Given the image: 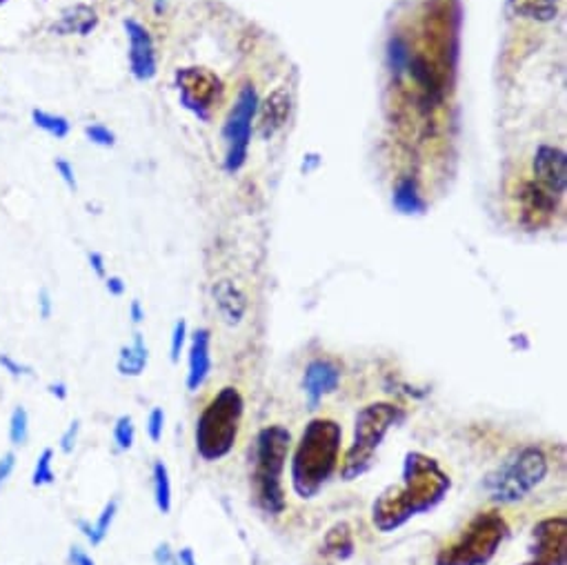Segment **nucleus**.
Returning <instances> with one entry per match:
<instances>
[{
    "instance_id": "obj_33",
    "label": "nucleus",
    "mask_w": 567,
    "mask_h": 565,
    "mask_svg": "<svg viewBox=\"0 0 567 565\" xmlns=\"http://www.w3.org/2000/svg\"><path fill=\"white\" fill-rule=\"evenodd\" d=\"M148 436L152 443H159L163 438L165 432V410L163 408H152V412L148 414Z\"/></svg>"
},
{
    "instance_id": "obj_15",
    "label": "nucleus",
    "mask_w": 567,
    "mask_h": 565,
    "mask_svg": "<svg viewBox=\"0 0 567 565\" xmlns=\"http://www.w3.org/2000/svg\"><path fill=\"white\" fill-rule=\"evenodd\" d=\"M211 372V332L207 327L194 329L189 336V355H187V379L185 385L189 392H198Z\"/></svg>"
},
{
    "instance_id": "obj_11",
    "label": "nucleus",
    "mask_w": 567,
    "mask_h": 565,
    "mask_svg": "<svg viewBox=\"0 0 567 565\" xmlns=\"http://www.w3.org/2000/svg\"><path fill=\"white\" fill-rule=\"evenodd\" d=\"M294 109V96L287 85H279L272 89L263 100H259L257 121H259V134L263 141H272L283 128L290 123Z\"/></svg>"
},
{
    "instance_id": "obj_4",
    "label": "nucleus",
    "mask_w": 567,
    "mask_h": 565,
    "mask_svg": "<svg viewBox=\"0 0 567 565\" xmlns=\"http://www.w3.org/2000/svg\"><path fill=\"white\" fill-rule=\"evenodd\" d=\"M246 416V399L239 388H220L200 410L194 430L198 457L205 464L222 461L232 455Z\"/></svg>"
},
{
    "instance_id": "obj_13",
    "label": "nucleus",
    "mask_w": 567,
    "mask_h": 565,
    "mask_svg": "<svg viewBox=\"0 0 567 565\" xmlns=\"http://www.w3.org/2000/svg\"><path fill=\"white\" fill-rule=\"evenodd\" d=\"M126 32L130 39V69L137 80L145 83L152 80L159 72V58H156V45L145 25L130 19L126 21Z\"/></svg>"
},
{
    "instance_id": "obj_2",
    "label": "nucleus",
    "mask_w": 567,
    "mask_h": 565,
    "mask_svg": "<svg viewBox=\"0 0 567 565\" xmlns=\"http://www.w3.org/2000/svg\"><path fill=\"white\" fill-rule=\"evenodd\" d=\"M340 443L344 427L329 416H314L307 421L290 464L292 490L298 499H314L331 479L340 464Z\"/></svg>"
},
{
    "instance_id": "obj_38",
    "label": "nucleus",
    "mask_w": 567,
    "mask_h": 565,
    "mask_svg": "<svg viewBox=\"0 0 567 565\" xmlns=\"http://www.w3.org/2000/svg\"><path fill=\"white\" fill-rule=\"evenodd\" d=\"M154 561L156 565H176V552H172L170 543H161L154 550Z\"/></svg>"
},
{
    "instance_id": "obj_34",
    "label": "nucleus",
    "mask_w": 567,
    "mask_h": 565,
    "mask_svg": "<svg viewBox=\"0 0 567 565\" xmlns=\"http://www.w3.org/2000/svg\"><path fill=\"white\" fill-rule=\"evenodd\" d=\"M85 137L89 139V143L100 145V148H111L113 143H117V137H113V132L109 128H105V126H98V123L87 126L85 128Z\"/></svg>"
},
{
    "instance_id": "obj_30",
    "label": "nucleus",
    "mask_w": 567,
    "mask_h": 565,
    "mask_svg": "<svg viewBox=\"0 0 567 565\" xmlns=\"http://www.w3.org/2000/svg\"><path fill=\"white\" fill-rule=\"evenodd\" d=\"M111 436H113V445H117L119 452H130V449L134 447V441H137V425H134V419H132L130 414L119 416L117 423H113Z\"/></svg>"
},
{
    "instance_id": "obj_44",
    "label": "nucleus",
    "mask_w": 567,
    "mask_h": 565,
    "mask_svg": "<svg viewBox=\"0 0 567 565\" xmlns=\"http://www.w3.org/2000/svg\"><path fill=\"white\" fill-rule=\"evenodd\" d=\"M176 563H178V565H198L196 554H194V550H192V547H183V550H178V552H176Z\"/></svg>"
},
{
    "instance_id": "obj_42",
    "label": "nucleus",
    "mask_w": 567,
    "mask_h": 565,
    "mask_svg": "<svg viewBox=\"0 0 567 565\" xmlns=\"http://www.w3.org/2000/svg\"><path fill=\"white\" fill-rule=\"evenodd\" d=\"M87 259H89V265H91V270L96 272V276H98V279H107L105 257H102L100 252H89V254H87Z\"/></svg>"
},
{
    "instance_id": "obj_39",
    "label": "nucleus",
    "mask_w": 567,
    "mask_h": 565,
    "mask_svg": "<svg viewBox=\"0 0 567 565\" xmlns=\"http://www.w3.org/2000/svg\"><path fill=\"white\" fill-rule=\"evenodd\" d=\"M69 565H96V563L80 545H72L69 547Z\"/></svg>"
},
{
    "instance_id": "obj_36",
    "label": "nucleus",
    "mask_w": 567,
    "mask_h": 565,
    "mask_svg": "<svg viewBox=\"0 0 567 565\" xmlns=\"http://www.w3.org/2000/svg\"><path fill=\"white\" fill-rule=\"evenodd\" d=\"M17 461H19V457H17L14 449H8L6 455L0 457V488H3L10 481V477L14 475Z\"/></svg>"
},
{
    "instance_id": "obj_26",
    "label": "nucleus",
    "mask_w": 567,
    "mask_h": 565,
    "mask_svg": "<svg viewBox=\"0 0 567 565\" xmlns=\"http://www.w3.org/2000/svg\"><path fill=\"white\" fill-rule=\"evenodd\" d=\"M523 200H525V209L527 211L543 214V216H549L556 209V205H558V198L547 194L536 181L534 183H525Z\"/></svg>"
},
{
    "instance_id": "obj_23",
    "label": "nucleus",
    "mask_w": 567,
    "mask_h": 565,
    "mask_svg": "<svg viewBox=\"0 0 567 565\" xmlns=\"http://www.w3.org/2000/svg\"><path fill=\"white\" fill-rule=\"evenodd\" d=\"M508 3L521 17H527L538 23H549L558 14L560 0H508Z\"/></svg>"
},
{
    "instance_id": "obj_35",
    "label": "nucleus",
    "mask_w": 567,
    "mask_h": 565,
    "mask_svg": "<svg viewBox=\"0 0 567 565\" xmlns=\"http://www.w3.org/2000/svg\"><path fill=\"white\" fill-rule=\"evenodd\" d=\"M78 434H80V421L78 419H74L69 425H67V430L63 432V436H61V452L63 455H72L74 452V447H76V443H78Z\"/></svg>"
},
{
    "instance_id": "obj_22",
    "label": "nucleus",
    "mask_w": 567,
    "mask_h": 565,
    "mask_svg": "<svg viewBox=\"0 0 567 565\" xmlns=\"http://www.w3.org/2000/svg\"><path fill=\"white\" fill-rule=\"evenodd\" d=\"M392 203L405 216H416V214L425 211V200L421 196V189H418V183H416L414 176H403L396 183Z\"/></svg>"
},
{
    "instance_id": "obj_27",
    "label": "nucleus",
    "mask_w": 567,
    "mask_h": 565,
    "mask_svg": "<svg viewBox=\"0 0 567 565\" xmlns=\"http://www.w3.org/2000/svg\"><path fill=\"white\" fill-rule=\"evenodd\" d=\"M32 121H34L36 128H41L43 132H47L54 139H67L69 132H72V126L65 117L50 115V111H43V109L32 111Z\"/></svg>"
},
{
    "instance_id": "obj_6",
    "label": "nucleus",
    "mask_w": 567,
    "mask_h": 565,
    "mask_svg": "<svg viewBox=\"0 0 567 565\" xmlns=\"http://www.w3.org/2000/svg\"><path fill=\"white\" fill-rule=\"evenodd\" d=\"M508 536V519L499 510H481L436 552L434 565H488Z\"/></svg>"
},
{
    "instance_id": "obj_31",
    "label": "nucleus",
    "mask_w": 567,
    "mask_h": 565,
    "mask_svg": "<svg viewBox=\"0 0 567 565\" xmlns=\"http://www.w3.org/2000/svg\"><path fill=\"white\" fill-rule=\"evenodd\" d=\"M0 370L8 372L12 379H34L36 377V370L30 363H23L8 352H0Z\"/></svg>"
},
{
    "instance_id": "obj_8",
    "label": "nucleus",
    "mask_w": 567,
    "mask_h": 565,
    "mask_svg": "<svg viewBox=\"0 0 567 565\" xmlns=\"http://www.w3.org/2000/svg\"><path fill=\"white\" fill-rule=\"evenodd\" d=\"M259 100L261 98L257 87L252 83H246L237 94V100L230 109V115H227V121L222 123L220 137L225 143V159H222L225 172L235 174L248 163Z\"/></svg>"
},
{
    "instance_id": "obj_12",
    "label": "nucleus",
    "mask_w": 567,
    "mask_h": 565,
    "mask_svg": "<svg viewBox=\"0 0 567 565\" xmlns=\"http://www.w3.org/2000/svg\"><path fill=\"white\" fill-rule=\"evenodd\" d=\"M534 178L552 196L563 198L567 185V154L556 145H538L534 154Z\"/></svg>"
},
{
    "instance_id": "obj_14",
    "label": "nucleus",
    "mask_w": 567,
    "mask_h": 565,
    "mask_svg": "<svg viewBox=\"0 0 567 565\" xmlns=\"http://www.w3.org/2000/svg\"><path fill=\"white\" fill-rule=\"evenodd\" d=\"M338 383H340V368L334 361L329 359L309 361L303 374V390H305L309 410L318 408V403L327 394H334Z\"/></svg>"
},
{
    "instance_id": "obj_25",
    "label": "nucleus",
    "mask_w": 567,
    "mask_h": 565,
    "mask_svg": "<svg viewBox=\"0 0 567 565\" xmlns=\"http://www.w3.org/2000/svg\"><path fill=\"white\" fill-rule=\"evenodd\" d=\"M410 56H412V50H410L407 39H403L401 34L390 36L388 47H385V61H388V69L394 78H401L405 74Z\"/></svg>"
},
{
    "instance_id": "obj_3",
    "label": "nucleus",
    "mask_w": 567,
    "mask_h": 565,
    "mask_svg": "<svg viewBox=\"0 0 567 565\" xmlns=\"http://www.w3.org/2000/svg\"><path fill=\"white\" fill-rule=\"evenodd\" d=\"M292 452V434L274 423L259 430L252 452V492L254 503L270 517H281L287 508L283 475Z\"/></svg>"
},
{
    "instance_id": "obj_46",
    "label": "nucleus",
    "mask_w": 567,
    "mask_h": 565,
    "mask_svg": "<svg viewBox=\"0 0 567 565\" xmlns=\"http://www.w3.org/2000/svg\"><path fill=\"white\" fill-rule=\"evenodd\" d=\"M6 3V0H0V6H3Z\"/></svg>"
},
{
    "instance_id": "obj_20",
    "label": "nucleus",
    "mask_w": 567,
    "mask_h": 565,
    "mask_svg": "<svg viewBox=\"0 0 567 565\" xmlns=\"http://www.w3.org/2000/svg\"><path fill=\"white\" fill-rule=\"evenodd\" d=\"M323 550H325V554H329L334 558H340V561L350 558L357 550L352 528L346 521L331 525L323 536Z\"/></svg>"
},
{
    "instance_id": "obj_37",
    "label": "nucleus",
    "mask_w": 567,
    "mask_h": 565,
    "mask_svg": "<svg viewBox=\"0 0 567 565\" xmlns=\"http://www.w3.org/2000/svg\"><path fill=\"white\" fill-rule=\"evenodd\" d=\"M54 167H56V172L61 174V178L65 181V185L69 187V189H74L76 192V174H74V167L65 161V159H58L56 163H54Z\"/></svg>"
},
{
    "instance_id": "obj_40",
    "label": "nucleus",
    "mask_w": 567,
    "mask_h": 565,
    "mask_svg": "<svg viewBox=\"0 0 567 565\" xmlns=\"http://www.w3.org/2000/svg\"><path fill=\"white\" fill-rule=\"evenodd\" d=\"M52 312H54L52 294H50V290H41V294H39V314H41V318L47 320L52 316Z\"/></svg>"
},
{
    "instance_id": "obj_45",
    "label": "nucleus",
    "mask_w": 567,
    "mask_h": 565,
    "mask_svg": "<svg viewBox=\"0 0 567 565\" xmlns=\"http://www.w3.org/2000/svg\"><path fill=\"white\" fill-rule=\"evenodd\" d=\"M47 390H50V394H52V396H56L58 401H67V396H69V390H67V385H65L63 381H58V383H50V385H47Z\"/></svg>"
},
{
    "instance_id": "obj_21",
    "label": "nucleus",
    "mask_w": 567,
    "mask_h": 565,
    "mask_svg": "<svg viewBox=\"0 0 567 565\" xmlns=\"http://www.w3.org/2000/svg\"><path fill=\"white\" fill-rule=\"evenodd\" d=\"M98 23V17L91 8L87 6H76L72 10H67L61 21L56 23V32L61 36H72V34H78V36H87Z\"/></svg>"
},
{
    "instance_id": "obj_1",
    "label": "nucleus",
    "mask_w": 567,
    "mask_h": 565,
    "mask_svg": "<svg viewBox=\"0 0 567 565\" xmlns=\"http://www.w3.org/2000/svg\"><path fill=\"white\" fill-rule=\"evenodd\" d=\"M451 490V479L438 459L421 449H410L403 459L401 481L385 488L372 503V525L392 534L414 517L438 508Z\"/></svg>"
},
{
    "instance_id": "obj_10",
    "label": "nucleus",
    "mask_w": 567,
    "mask_h": 565,
    "mask_svg": "<svg viewBox=\"0 0 567 565\" xmlns=\"http://www.w3.org/2000/svg\"><path fill=\"white\" fill-rule=\"evenodd\" d=\"M519 565H567V517L552 514L532 530L527 561Z\"/></svg>"
},
{
    "instance_id": "obj_16",
    "label": "nucleus",
    "mask_w": 567,
    "mask_h": 565,
    "mask_svg": "<svg viewBox=\"0 0 567 565\" xmlns=\"http://www.w3.org/2000/svg\"><path fill=\"white\" fill-rule=\"evenodd\" d=\"M211 296H214V305L218 309V316L227 325H241V320L248 314L250 301H248V294L235 281L220 279L218 283H214Z\"/></svg>"
},
{
    "instance_id": "obj_28",
    "label": "nucleus",
    "mask_w": 567,
    "mask_h": 565,
    "mask_svg": "<svg viewBox=\"0 0 567 565\" xmlns=\"http://www.w3.org/2000/svg\"><path fill=\"white\" fill-rule=\"evenodd\" d=\"M54 457L56 452L54 447H45L36 464H34V472H32V486L34 488H47V486H54L56 481V472H54Z\"/></svg>"
},
{
    "instance_id": "obj_17",
    "label": "nucleus",
    "mask_w": 567,
    "mask_h": 565,
    "mask_svg": "<svg viewBox=\"0 0 567 565\" xmlns=\"http://www.w3.org/2000/svg\"><path fill=\"white\" fill-rule=\"evenodd\" d=\"M405 74L416 83L421 96L425 102L436 105L443 98V78L440 74L434 69V65L423 56V54H412L405 67Z\"/></svg>"
},
{
    "instance_id": "obj_41",
    "label": "nucleus",
    "mask_w": 567,
    "mask_h": 565,
    "mask_svg": "<svg viewBox=\"0 0 567 565\" xmlns=\"http://www.w3.org/2000/svg\"><path fill=\"white\" fill-rule=\"evenodd\" d=\"M105 290H107L111 296H123L126 290H128V285H126V281H123L121 276H107V279H105Z\"/></svg>"
},
{
    "instance_id": "obj_18",
    "label": "nucleus",
    "mask_w": 567,
    "mask_h": 565,
    "mask_svg": "<svg viewBox=\"0 0 567 565\" xmlns=\"http://www.w3.org/2000/svg\"><path fill=\"white\" fill-rule=\"evenodd\" d=\"M150 363V350L143 334H134V341L126 348H121L119 359H117V370L121 377H130V379H139Z\"/></svg>"
},
{
    "instance_id": "obj_9",
    "label": "nucleus",
    "mask_w": 567,
    "mask_h": 565,
    "mask_svg": "<svg viewBox=\"0 0 567 565\" xmlns=\"http://www.w3.org/2000/svg\"><path fill=\"white\" fill-rule=\"evenodd\" d=\"M176 87L185 109L194 111L200 121L211 119V109L222 96L220 78L205 67H185L176 72Z\"/></svg>"
},
{
    "instance_id": "obj_5",
    "label": "nucleus",
    "mask_w": 567,
    "mask_h": 565,
    "mask_svg": "<svg viewBox=\"0 0 567 565\" xmlns=\"http://www.w3.org/2000/svg\"><path fill=\"white\" fill-rule=\"evenodd\" d=\"M407 412L390 401H377L359 410L355 421V438L348 447L344 464H340V479L357 481L377 461V452L383 445L392 427L403 423Z\"/></svg>"
},
{
    "instance_id": "obj_7",
    "label": "nucleus",
    "mask_w": 567,
    "mask_h": 565,
    "mask_svg": "<svg viewBox=\"0 0 567 565\" xmlns=\"http://www.w3.org/2000/svg\"><path fill=\"white\" fill-rule=\"evenodd\" d=\"M547 472L545 452L538 445H525L486 477L483 488L497 503H519L545 481Z\"/></svg>"
},
{
    "instance_id": "obj_19",
    "label": "nucleus",
    "mask_w": 567,
    "mask_h": 565,
    "mask_svg": "<svg viewBox=\"0 0 567 565\" xmlns=\"http://www.w3.org/2000/svg\"><path fill=\"white\" fill-rule=\"evenodd\" d=\"M117 514H119V499H109L105 503V508L100 510V514L96 517V521H83V519L78 521V530H80V534L87 539V543L91 547H98L107 539V534L111 530V523H113V519H117Z\"/></svg>"
},
{
    "instance_id": "obj_43",
    "label": "nucleus",
    "mask_w": 567,
    "mask_h": 565,
    "mask_svg": "<svg viewBox=\"0 0 567 565\" xmlns=\"http://www.w3.org/2000/svg\"><path fill=\"white\" fill-rule=\"evenodd\" d=\"M130 318H132L134 325H141V323L145 320V309H143V305H141L139 298H134V301L130 303Z\"/></svg>"
},
{
    "instance_id": "obj_32",
    "label": "nucleus",
    "mask_w": 567,
    "mask_h": 565,
    "mask_svg": "<svg viewBox=\"0 0 567 565\" xmlns=\"http://www.w3.org/2000/svg\"><path fill=\"white\" fill-rule=\"evenodd\" d=\"M187 344V320L185 318H178L174 323V329H172V341H170V359L172 363H178L181 361V352Z\"/></svg>"
},
{
    "instance_id": "obj_29",
    "label": "nucleus",
    "mask_w": 567,
    "mask_h": 565,
    "mask_svg": "<svg viewBox=\"0 0 567 565\" xmlns=\"http://www.w3.org/2000/svg\"><path fill=\"white\" fill-rule=\"evenodd\" d=\"M8 434H10V443L14 447L28 445V441H30V414H28V410L23 405H17L12 410Z\"/></svg>"
},
{
    "instance_id": "obj_24",
    "label": "nucleus",
    "mask_w": 567,
    "mask_h": 565,
    "mask_svg": "<svg viewBox=\"0 0 567 565\" xmlns=\"http://www.w3.org/2000/svg\"><path fill=\"white\" fill-rule=\"evenodd\" d=\"M152 488H154V503L161 514L172 512V479L170 470L163 461H154L152 466Z\"/></svg>"
}]
</instances>
